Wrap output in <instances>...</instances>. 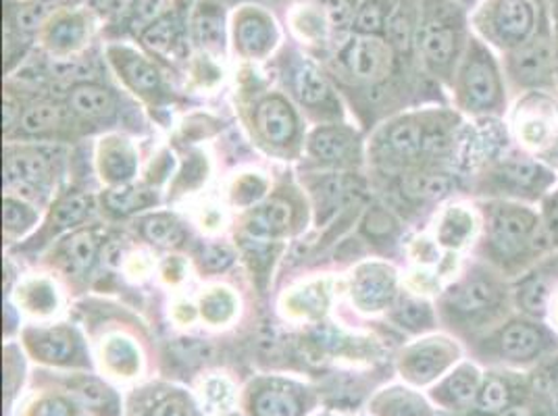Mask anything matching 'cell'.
I'll return each instance as SVG.
<instances>
[{"instance_id":"cell-14","label":"cell","mask_w":558,"mask_h":416,"mask_svg":"<svg viewBox=\"0 0 558 416\" xmlns=\"http://www.w3.org/2000/svg\"><path fill=\"white\" fill-rule=\"evenodd\" d=\"M482 379L484 367L473 358H463L434 388H429L427 395L438 411L452 416H465L473 411Z\"/></svg>"},{"instance_id":"cell-13","label":"cell","mask_w":558,"mask_h":416,"mask_svg":"<svg viewBox=\"0 0 558 416\" xmlns=\"http://www.w3.org/2000/svg\"><path fill=\"white\" fill-rule=\"evenodd\" d=\"M527 397H532L530 370L486 367L482 388H480L477 400L473 404V411L469 415H500Z\"/></svg>"},{"instance_id":"cell-39","label":"cell","mask_w":558,"mask_h":416,"mask_svg":"<svg viewBox=\"0 0 558 416\" xmlns=\"http://www.w3.org/2000/svg\"><path fill=\"white\" fill-rule=\"evenodd\" d=\"M165 13V0H132L128 13V27L134 34H142L148 25L155 24Z\"/></svg>"},{"instance_id":"cell-5","label":"cell","mask_w":558,"mask_h":416,"mask_svg":"<svg viewBox=\"0 0 558 416\" xmlns=\"http://www.w3.org/2000/svg\"><path fill=\"white\" fill-rule=\"evenodd\" d=\"M557 185L555 167L537 161L511 144L469 178L466 189L475 200H509L537 207Z\"/></svg>"},{"instance_id":"cell-47","label":"cell","mask_w":558,"mask_h":416,"mask_svg":"<svg viewBox=\"0 0 558 416\" xmlns=\"http://www.w3.org/2000/svg\"><path fill=\"white\" fill-rule=\"evenodd\" d=\"M232 310V298L228 294H223V292H215V294H210V296L203 301V315L213 323H221V321L230 319Z\"/></svg>"},{"instance_id":"cell-41","label":"cell","mask_w":558,"mask_h":416,"mask_svg":"<svg viewBox=\"0 0 558 416\" xmlns=\"http://www.w3.org/2000/svg\"><path fill=\"white\" fill-rule=\"evenodd\" d=\"M7 171L11 180H17L22 184H36L47 178L48 167L40 157H20L9 162Z\"/></svg>"},{"instance_id":"cell-51","label":"cell","mask_w":558,"mask_h":416,"mask_svg":"<svg viewBox=\"0 0 558 416\" xmlns=\"http://www.w3.org/2000/svg\"><path fill=\"white\" fill-rule=\"evenodd\" d=\"M494 416H544V413H542V408L537 406V402H535L534 397H527V400H523V402H519V404L511 406L509 411H505V413Z\"/></svg>"},{"instance_id":"cell-55","label":"cell","mask_w":558,"mask_h":416,"mask_svg":"<svg viewBox=\"0 0 558 416\" xmlns=\"http://www.w3.org/2000/svg\"><path fill=\"white\" fill-rule=\"evenodd\" d=\"M98 7H111V4H116V2H123V0H94Z\"/></svg>"},{"instance_id":"cell-17","label":"cell","mask_w":558,"mask_h":416,"mask_svg":"<svg viewBox=\"0 0 558 416\" xmlns=\"http://www.w3.org/2000/svg\"><path fill=\"white\" fill-rule=\"evenodd\" d=\"M40 34L48 50L57 54H70L88 40L90 20L84 11L63 7L48 20Z\"/></svg>"},{"instance_id":"cell-31","label":"cell","mask_w":558,"mask_h":416,"mask_svg":"<svg viewBox=\"0 0 558 416\" xmlns=\"http://www.w3.org/2000/svg\"><path fill=\"white\" fill-rule=\"evenodd\" d=\"M70 105L73 107V111L86 117L107 115L113 109L111 94L94 84H82V86L73 88Z\"/></svg>"},{"instance_id":"cell-3","label":"cell","mask_w":558,"mask_h":416,"mask_svg":"<svg viewBox=\"0 0 558 416\" xmlns=\"http://www.w3.org/2000/svg\"><path fill=\"white\" fill-rule=\"evenodd\" d=\"M473 360L486 367L534 370L558 354V333L544 319L512 313L507 321L466 344Z\"/></svg>"},{"instance_id":"cell-20","label":"cell","mask_w":558,"mask_h":416,"mask_svg":"<svg viewBox=\"0 0 558 416\" xmlns=\"http://www.w3.org/2000/svg\"><path fill=\"white\" fill-rule=\"evenodd\" d=\"M194 40L210 52L223 50L226 45V11L217 0H201L192 13Z\"/></svg>"},{"instance_id":"cell-45","label":"cell","mask_w":558,"mask_h":416,"mask_svg":"<svg viewBox=\"0 0 558 416\" xmlns=\"http://www.w3.org/2000/svg\"><path fill=\"white\" fill-rule=\"evenodd\" d=\"M59 119H61V111L57 107H52V105H38V107H32L25 113L22 125H24L25 132L38 134V132H45V130L54 127L59 123Z\"/></svg>"},{"instance_id":"cell-48","label":"cell","mask_w":558,"mask_h":416,"mask_svg":"<svg viewBox=\"0 0 558 416\" xmlns=\"http://www.w3.org/2000/svg\"><path fill=\"white\" fill-rule=\"evenodd\" d=\"M2 215H4V225L9 230H13V232H22L34 221V215L27 208L22 207L20 203H13V200L4 203V212Z\"/></svg>"},{"instance_id":"cell-50","label":"cell","mask_w":558,"mask_h":416,"mask_svg":"<svg viewBox=\"0 0 558 416\" xmlns=\"http://www.w3.org/2000/svg\"><path fill=\"white\" fill-rule=\"evenodd\" d=\"M207 397L217 406H228L232 402V392L223 381L215 379V381L207 383Z\"/></svg>"},{"instance_id":"cell-33","label":"cell","mask_w":558,"mask_h":416,"mask_svg":"<svg viewBox=\"0 0 558 416\" xmlns=\"http://www.w3.org/2000/svg\"><path fill=\"white\" fill-rule=\"evenodd\" d=\"M288 221H290V207L281 200H276L256 212L248 223V232L256 237H269L274 233L281 232L288 225Z\"/></svg>"},{"instance_id":"cell-7","label":"cell","mask_w":558,"mask_h":416,"mask_svg":"<svg viewBox=\"0 0 558 416\" xmlns=\"http://www.w3.org/2000/svg\"><path fill=\"white\" fill-rule=\"evenodd\" d=\"M505 123L514 148L557 169L558 93L534 90L512 96Z\"/></svg>"},{"instance_id":"cell-36","label":"cell","mask_w":558,"mask_h":416,"mask_svg":"<svg viewBox=\"0 0 558 416\" xmlns=\"http://www.w3.org/2000/svg\"><path fill=\"white\" fill-rule=\"evenodd\" d=\"M311 146H313V152L317 157H322L326 161H340L349 155V134L338 132V130H324V132H317L313 136Z\"/></svg>"},{"instance_id":"cell-11","label":"cell","mask_w":558,"mask_h":416,"mask_svg":"<svg viewBox=\"0 0 558 416\" xmlns=\"http://www.w3.org/2000/svg\"><path fill=\"white\" fill-rule=\"evenodd\" d=\"M558 292V250H550L534 265L512 279L514 310L546 321L553 296Z\"/></svg>"},{"instance_id":"cell-21","label":"cell","mask_w":558,"mask_h":416,"mask_svg":"<svg viewBox=\"0 0 558 416\" xmlns=\"http://www.w3.org/2000/svg\"><path fill=\"white\" fill-rule=\"evenodd\" d=\"M71 395L96 416H121L117 393L94 377H77L70 383Z\"/></svg>"},{"instance_id":"cell-43","label":"cell","mask_w":558,"mask_h":416,"mask_svg":"<svg viewBox=\"0 0 558 416\" xmlns=\"http://www.w3.org/2000/svg\"><path fill=\"white\" fill-rule=\"evenodd\" d=\"M88 207H90V200L86 198V196H71L68 200H63L59 208L54 210V215H52V221L57 223V228L59 230H65V228H71V225H75V223H80L84 217H86V212H88Z\"/></svg>"},{"instance_id":"cell-46","label":"cell","mask_w":558,"mask_h":416,"mask_svg":"<svg viewBox=\"0 0 558 416\" xmlns=\"http://www.w3.org/2000/svg\"><path fill=\"white\" fill-rule=\"evenodd\" d=\"M150 203V196L146 192H140L134 187H119L109 192L107 205L117 210V212H132L138 208L146 207Z\"/></svg>"},{"instance_id":"cell-59","label":"cell","mask_w":558,"mask_h":416,"mask_svg":"<svg viewBox=\"0 0 558 416\" xmlns=\"http://www.w3.org/2000/svg\"><path fill=\"white\" fill-rule=\"evenodd\" d=\"M557 90H558V50H557Z\"/></svg>"},{"instance_id":"cell-22","label":"cell","mask_w":558,"mask_h":416,"mask_svg":"<svg viewBox=\"0 0 558 416\" xmlns=\"http://www.w3.org/2000/svg\"><path fill=\"white\" fill-rule=\"evenodd\" d=\"M29 350L36 356V360L45 365H54V367H70L73 363H77V356H80L77 342L73 340L70 331H63V329L47 331L29 340Z\"/></svg>"},{"instance_id":"cell-15","label":"cell","mask_w":558,"mask_h":416,"mask_svg":"<svg viewBox=\"0 0 558 416\" xmlns=\"http://www.w3.org/2000/svg\"><path fill=\"white\" fill-rule=\"evenodd\" d=\"M482 208L475 198L469 203H452L440 212L434 240L450 255H461L465 250L473 253L482 235Z\"/></svg>"},{"instance_id":"cell-4","label":"cell","mask_w":558,"mask_h":416,"mask_svg":"<svg viewBox=\"0 0 558 416\" xmlns=\"http://www.w3.org/2000/svg\"><path fill=\"white\" fill-rule=\"evenodd\" d=\"M471 36V9L461 0H418L415 48L432 77L452 84Z\"/></svg>"},{"instance_id":"cell-2","label":"cell","mask_w":558,"mask_h":416,"mask_svg":"<svg viewBox=\"0 0 558 416\" xmlns=\"http://www.w3.org/2000/svg\"><path fill=\"white\" fill-rule=\"evenodd\" d=\"M477 203L484 225L473 256L488 262L505 278H519L535 260L550 253L537 207L509 200Z\"/></svg>"},{"instance_id":"cell-60","label":"cell","mask_w":558,"mask_h":416,"mask_svg":"<svg viewBox=\"0 0 558 416\" xmlns=\"http://www.w3.org/2000/svg\"><path fill=\"white\" fill-rule=\"evenodd\" d=\"M557 173H558V164H557Z\"/></svg>"},{"instance_id":"cell-42","label":"cell","mask_w":558,"mask_h":416,"mask_svg":"<svg viewBox=\"0 0 558 416\" xmlns=\"http://www.w3.org/2000/svg\"><path fill=\"white\" fill-rule=\"evenodd\" d=\"M68 255H70L71 267L75 271L90 269L94 258H96V240H94L93 233L82 232L73 235L70 246H68Z\"/></svg>"},{"instance_id":"cell-29","label":"cell","mask_w":558,"mask_h":416,"mask_svg":"<svg viewBox=\"0 0 558 416\" xmlns=\"http://www.w3.org/2000/svg\"><path fill=\"white\" fill-rule=\"evenodd\" d=\"M258 125H260L263 134L276 144L288 142L296 132V121H294L292 111L279 98L267 100L258 109Z\"/></svg>"},{"instance_id":"cell-40","label":"cell","mask_w":558,"mask_h":416,"mask_svg":"<svg viewBox=\"0 0 558 416\" xmlns=\"http://www.w3.org/2000/svg\"><path fill=\"white\" fill-rule=\"evenodd\" d=\"M537 212L550 250H558V185L542 198Z\"/></svg>"},{"instance_id":"cell-35","label":"cell","mask_w":558,"mask_h":416,"mask_svg":"<svg viewBox=\"0 0 558 416\" xmlns=\"http://www.w3.org/2000/svg\"><path fill=\"white\" fill-rule=\"evenodd\" d=\"M146 416H198V408L182 390H169L148 406Z\"/></svg>"},{"instance_id":"cell-58","label":"cell","mask_w":558,"mask_h":416,"mask_svg":"<svg viewBox=\"0 0 558 416\" xmlns=\"http://www.w3.org/2000/svg\"><path fill=\"white\" fill-rule=\"evenodd\" d=\"M317 416H340V415H336V413H324V415H317Z\"/></svg>"},{"instance_id":"cell-1","label":"cell","mask_w":558,"mask_h":416,"mask_svg":"<svg viewBox=\"0 0 558 416\" xmlns=\"http://www.w3.org/2000/svg\"><path fill=\"white\" fill-rule=\"evenodd\" d=\"M514 313L512 281L471 256L442 290L438 315L465 344L482 338Z\"/></svg>"},{"instance_id":"cell-38","label":"cell","mask_w":558,"mask_h":416,"mask_svg":"<svg viewBox=\"0 0 558 416\" xmlns=\"http://www.w3.org/2000/svg\"><path fill=\"white\" fill-rule=\"evenodd\" d=\"M142 230H144V235L150 242H157V244H163V246H175L184 237L180 225L171 217H165V215H157V217L146 219Z\"/></svg>"},{"instance_id":"cell-23","label":"cell","mask_w":558,"mask_h":416,"mask_svg":"<svg viewBox=\"0 0 558 416\" xmlns=\"http://www.w3.org/2000/svg\"><path fill=\"white\" fill-rule=\"evenodd\" d=\"M59 9L63 7H59L57 0H25L9 11L7 34L17 36V34L43 32V27Z\"/></svg>"},{"instance_id":"cell-27","label":"cell","mask_w":558,"mask_h":416,"mask_svg":"<svg viewBox=\"0 0 558 416\" xmlns=\"http://www.w3.org/2000/svg\"><path fill=\"white\" fill-rule=\"evenodd\" d=\"M111 59L123 71V75L130 79V84L140 93H153L161 86L159 71L155 70L146 59L138 57L132 50L125 48H111Z\"/></svg>"},{"instance_id":"cell-9","label":"cell","mask_w":558,"mask_h":416,"mask_svg":"<svg viewBox=\"0 0 558 416\" xmlns=\"http://www.w3.org/2000/svg\"><path fill=\"white\" fill-rule=\"evenodd\" d=\"M557 50V34L546 4L534 36L523 47L500 57L512 96L534 90L558 93Z\"/></svg>"},{"instance_id":"cell-12","label":"cell","mask_w":558,"mask_h":416,"mask_svg":"<svg viewBox=\"0 0 558 416\" xmlns=\"http://www.w3.org/2000/svg\"><path fill=\"white\" fill-rule=\"evenodd\" d=\"M246 416H306L311 395L301 386L281 379H260L244 393Z\"/></svg>"},{"instance_id":"cell-28","label":"cell","mask_w":558,"mask_h":416,"mask_svg":"<svg viewBox=\"0 0 558 416\" xmlns=\"http://www.w3.org/2000/svg\"><path fill=\"white\" fill-rule=\"evenodd\" d=\"M398 0H361L356 2L352 32L359 36H384Z\"/></svg>"},{"instance_id":"cell-8","label":"cell","mask_w":558,"mask_h":416,"mask_svg":"<svg viewBox=\"0 0 558 416\" xmlns=\"http://www.w3.org/2000/svg\"><path fill=\"white\" fill-rule=\"evenodd\" d=\"M544 7V0H482L471 9V32L502 57L534 36Z\"/></svg>"},{"instance_id":"cell-57","label":"cell","mask_w":558,"mask_h":416,"mask_svg":"<svg viewBox=\"0 0 558 416\" xmlns=\"http://www.w3.org/2000/svg\"><path fill=\"white\" fill-rule=\"evenodd\" d=\"M548 7L550 9H558V0H548Z\"/></svg>"},{"instance_id":"cell-25","label":"cell","mask_w":558,"mask_h":416,"mask_svg":"<svg viewBox=\"0 0 558 416\" xmlns=\"http://www.w3.org/2000/svg\"><path fill=\"white\" fill-rule=\"evenodd\" d=\"M395 321L411 333H427L438 323V315L425 296H402L396 302Z\"/></svg>"},{"instance_id":"cell-37","label":"cell","mask_w":558,"mask_h":416,"mask_svg":"<svg viewBox=\"0 0 558 416\" xmlns=\"http://www.w3.org/2000/svg\"><path fill=\"white\" fill-rule=\"evenodd\" d=\"M105 360L109 369L123 379L134 377L140 369L138 352L128 342H113L105 352Z\"/></svg>"},{"instance_id":"cell-53","label":"cell","mask_w":558,"mask_h":416,"mask_svg":"<svg viewBox=\"0 0 558 416\" xmlns=\"http://www.w3.org/2000/svg\"><path fill=\"white\" fill-rule=\"evenodd\" d=\"M13 109H15L13 105H9V102L4 105V125L7 127H11V123H13Z\"/></svg>"},{"instance_id":"cell-34","label":"cell","mask_w":558,"mask_h":416,"mask_svg":"<svg viewBox=\"0 0 558 416\" xmlns=\"http://www.w3.org/2000/svg\"><path fill=\"white\" fill-rule=\"evenodd\" d=\"M294 86H296V93L301 96V100L306 102V105L324 102L327 98V93H329L324 75L311 63H301L299 65V70L294 73Z\"/></svg>"},{"instance_id":"cell-18","label":"cell","mask_w":558,"mask_h":416,"mask_svg":"<svg viewBox=\"0 0 558 416\" xmlns=\"http://www.w3.org/2000/svg\"><path fill=\"white\" fill-rule=\"evenodd\" d=\"M372 416H438L436 404L429 395L421 390L404 383V386H390L373 395L369 404Z\"/></svg>"},{"instance_id":"cell-30","label":"cell","mask_w":558,"mask_h":416,"mask_svg":"<svg viewBox=\"0 0 558 416\" xmlns=\"http://www.w3.org/2000/svg\"><path fill=\"white\" fill-rule=\"evenodd\" d=\"M84 406L63 393H43L25 404L20 416H84Z\"/></svg>"},{"instance_id":"cell-16","label":"cell","mask_w":558,"mask_h":416,"mask_svg":"<svg viewBox=\"0 0 558 416\" xmlns=\"http://www.w3.org/2000/svg\"><path fill=\"white\" fill-rule=\"evenodd\" d=\"M233 42L235 48L251 57H265L278 42V27L274 17L260 7H242L233 15Z\"/></svg>"},{"instance_id":"cell-56","label":"cell","mask_w":558,"mask_h":416,"mask_svg":"<svg viewBox=\"0 0 558 416\" xmlns=\"http://www.w3.org/2000/svg\"><path fill=\"white\" fill-rule=\"evenodd\" d=\"M461 2H463L465 7H469V9H473V7H475L480 0H461Z\"/></svg>"},{"instance_id":"cell-49","label":"cell","mask_w":558,"mask_h":416,"mask_svg":"<svg viewBox=\"0 0 558 416\" xmlns=\"http://www.w3.org/2000/svg\"><path fill=\"white\" fill-rule=\"evenodd\" d=\"M233 255L226 246H209L203 255V265L209 271H221L232 265Z\"/></svg>"},{"instance_id":"cell-19","label":"cell","mask_w":558,"mask_h":416,"mask_svg":"<svg viewBox=\"0 0 558 416\" xmlns=\"http://www.w3.org/2000/svg\"><path fill=\"white\" fill-rule=\"evenodd\" d=\"M390 45L384 36H354L344 48L349 70L361 79H373L390 61Z\"/></svg>"},{"instance_id":"cell-44","label":"cell","mask_w":558,"mask_h":416,"mask_svg":"<svg viewBox=\"0 0 558 416\" xmlns=\"http://www.w3.org/2000/svg\"><path fill=\"white\" fill-rule=\"evenodd\" d=\"M322 7L326 11L327 24L333 32L352 29V20L356 11L354 0H322Z\"/></svg>"},{"instance_id":"cell-10","label":"cell","mask_w":558,"mask_h":416,"mask_svg":"<svg viewBox=\"0 0 558 416\" xmlns=\"http://www.w3.org/2000/svg\"><path fill=\"white\" fill-rule=\"evenodd\" d=\"M463 358L465 347L461 340L436 333L421 338L415 344L404 347V352L398 358V372L404 379V383L417 390H429Z\"/></svg>"},{"instance_id":"cell-24","label":"cell","mask_w":558,"mask_h":416,"mask_svg":"<svg viewBox=\"0 0 558 416\" xmlns=\"http://www.w3.org/2000/svg\"><path fill=\"white\" fill-rule=\"evenodd\" d=\"M396 278L390 269L373 267L369 276H361L354 285L356 302L365 308L379 310L395 298Z\"/></svg>"},{"instance_id":"cell-6","label":"cell","mask_w":558,"mask_h":416,"mask_svg":"<svg viewBox=\"0 0 558 416\" xmlns=\"http://www.w3.org/2000/svg\"><path fill=\"white\" fill-rule=\"evenodd\" d=\"M450 86L457 111L471 121L505 119L509 113L512 94L502 59L477 36H471Z\"/></svg>"},{"instance_id":"cell-54","label":"cell","mask_w":558,"mask_h":416,"mask_svg":"<svg viewBox=\"0 0 558 416\" xmlns=\"http://www.w3.org/2000/svg\"><path fill=\"white\" fill-rule=\"evenodd\" d=\"M550 9V7H548ZM550 17H553V25H555V34H557L558 42V9H550Z\"/></svg>"},{"instance_id":"cell-52","label":"cell","mask_w":558,"mask_h":416,"mask_svg":"<svg viewBox=\"0 0 558 416\" xmlns=\"http://www.w3.org/2000/svg\"><path fill=\"white\" fill-rule=\"evenodd\" d=\"M546 321H548V325L558 333V292L553 296V301H550L548 313H546Z\"/></svg>"},{"instance_id":"cell-32","label":"cell","mask_w":558,"mask_h":416,"mask_svg":"<svg viewBox=\"0 0 558 416\" xmlns=\"http://www.w3.org/2000/svg\"><path fill=\"white\" fill-rule=\"evenodd\" d=\"M180 38V22L173 13H163L157 22L148 25L142 34L140 40L144 42V47L150 48L153 52H167L175 47Z\"/></svg>"},{"instance_id":"cell-26","label":"cell","mask_w":558,"mask_h":416,"mask_svg":"<svg viewBox=\"0 0 558 416\" xmlns=\"http://www.w3.org/2000/svg\"><path fill=\"white\" fill-rule=\"evenodd\" d=\"M530 386L544 416H558V354L530 370Z\"/></svg>"}]
</instances>
